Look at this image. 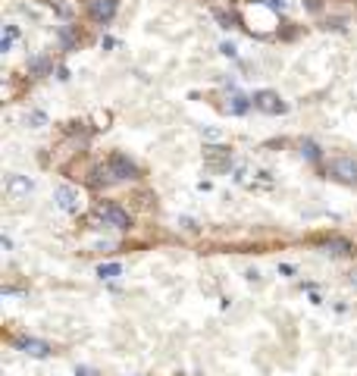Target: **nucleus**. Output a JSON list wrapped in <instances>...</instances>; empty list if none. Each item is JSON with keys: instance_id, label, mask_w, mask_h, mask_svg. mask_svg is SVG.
Wrapping results in <instances>:
<instances>
[{"instance_id": "18", "label": "nucleus", "mask_w": 357, "mask_h": 376, "mask_svg": "<svg viewBox=\"0 0 357 376\" xmlns=\"http://www.w3.org/2000/svg\"><path fill=\"white\" fill-rule=\"evenodd\" d=\"M220 50H222L226 56H235V47H232V44H222V47H220Z\"/></svg>"}, {"instance_id": "13", "label": "nucleus", "mask_w": 357, "mask_h": 376, "mask_svg": "<svg viewBox=\"0 0 357 376\" xmlns=\"http://www.w3.org/2000/svg\"><path fill=\"white\" fill-rule=\"evenodd\" d=\"M204 138H210V141H220V138H222V132H220V128H210V126H207V128H204Z\"/></svg>"}, {"instance_id": "5", "label": "nucleus", "mask_w": 357, "mask_h": 376, "mask_svg": "<svg viewBox=\"0 0 357 376\" xmlns=\"http://www.w3.org/2000/svg\"><path fill=\"white\" fill-rule=\"evenodd\" d=\"M329 172L342 182H357V160L354 157H336L329 163Z\"/></svg>"}, {"instance_id": "8", "label": "nucleus", "mask_w": 357, "mask_h": 376, "mask_svg": "<svg viewBox=\"0 0 357 376\" xmlns=\"http://www.w3.org/2000/svg\"><path fill=\"white\" fill-rule=\"evenodd\" d=\"M116 13V0H94L91 4V16L98 22H110Z\"/></svg>"}, {"instance_id": "9", "label": "nucleus", "mask_w": 357, "mask_h": 376, "mask_svg": "<svg viewBox=\"0 0 357 376\" xmlns=\"http://www.w3.org/2000/svg\"><path fill=\"white\" fill-rule=\"evenodd\" d=\"M50 69H54L50 56H32V60H28V72H32L34 78H44V76H50Z\"/></svg>"}, {"instance_id": "12", "label": "nucleus", "mask_w": 357, "mask_h": 376, "mask_svg": "<svg viewBox=\"0 0 357 376\" xmlns=\"http://www.w3.org/2000/svg\"><path fill=\"white\" fill-rule=\"evenodd\" d=\"M326 251H332V254H348V251H351V244H348V242H342V238H332V242H326Z\"/></svg>"}, {"instance_id": "20", "label": "nucleus", "mask_w": 357, "mask_h": 376, "mask_svg": "<svg viewBox=\"0 0 357 376\" xmlns=\"http://www.w3.org/2000/svg\"><path fill=\"white\" fill-rule=\"evenodd\" d=\"M270 6L272 10H285V0H270Z\"/></svg>"}, {"instance_id": "2", "label": "nucleus", "mask_w": 357, "mask_h": 376, "mask_svg": "<svg viewBox=\"0 0 357 376\" xmlns=\"http://www.w3.org/2000/svg\"><path fill=\"white\" fill-rule=\"evenodd\" d=\"M251 100H254V107H257V110H264V113H272V116L288 110V107H285V104H282V98H279L276 91H257Z\"/></svg>"}, {"instance_id": "6", "label": "nucleus", "mask_w": 357, "mask_h": 376, "mask_svg": "<svg viewBox=\"0 0 357 376\" xmlns=\"http://www.w3.org/2000/svg\"><path fill=\"white\" fill-rule=\"evenodd\" d=\"M32 188H34V182L26 179V176H10L6 179V194L10 198H22V194H28Z\"/></svg>"}, {"instance_id": "17", "label": "nucleus", "mask_w": 357, "mask_h": 376, "mask_svg": "<svg viewBox=\"0 0 357 376\" xmlns=\"http://www.w3.org/2000/svg\"><path fill=\"white\" fill-rule=\"evenodd\" d=\"M10 47H13V38H4V41H0V50H4V54L10 50Z\"/></svg>"}, {"instance_id": "19", "label": "nucleus", "mask_w": 357, "mask_h": 376, "mask_svg": "<svg viewBox=\"0 0 357 376\" xmlns=\"http://www.w3.org/2000/svg\"><path fill=\"white\" fill-rule=\"evenodd\" d=\"M304 150H307V157H310V160H316V148L314 144H304Z\"/></svg>"}, {"instance_id": "3", "label": "nucleus", "mask_w": 357, "mask_h": 376, "mask_svg": "<svg viewBox=\"0 0 357 376\" xmlns=\"http://www.w3.org/2000/svg\"><path fill=\"white\" fill-rule=\"evenodd\" d=\"M106 170H110L113 179H135V176H138V166L126 154H113L110 163H106Z\"/></svg>"}, {"instance_id": "15", "label": "nucleus", "mask_w": 357, "mask_h": 376, "mask_svg": "<svg viewBox=\"0 0 357 376\" xmlns=\"http://www.w3.org/2000/svg\"><path fill=\"white\" fill-rule=\"evenodd\" d=\"M76 376H98V370H91V367H78Z\"/></svg>"}, {"instance_id": "7", "label": "nucleus", "mask_w": 357, "mask_h": 376, "mask_svg": "<svg viewBox=\"0 0 357 376\" xmlns=\"http://www.w3.org/2000/svg\"><path fill=\"white\" fill-rule=\"evenodd\" d=\"M19 351H26L28 358H47V354H50V345L41 342V338H22Z\"/></svg>"}, {"instance_id": "4", "label": "nucleus", "mask_w": 357, "mask_h": 376, "mask_svg": "<svg viewBox=\"0 0 357 376\" xmlns=\"http://www.w3.org/2000/svg\"><path fill=\"white\" fill-rule=\"evenodd\" d=\"M56 207L66 210V214H78V210H82V194L76 192L72 185H60L56 188Z\"/></svg>"}, {"instance_id": "14", "label": "nucleus", "mask_w": 357, "mask_h": 376, "mask_svg": "<svg viewBox=\"0 0 357 376\" xmlns=\"http://www.w3.org/2000/svg\"><path fill=\"white\" fill-rule=\"evenodd\" d=\"M28 122H34V126H44V122H47V116H44V113H32V116H28Z\"/></svg>"}, {"instance_id": "16", "label": "nucleus", "mask_w": 357, "mask_h": 376, "mask_svg": "<svg viewBox=\"0 0 357 376\" xmlns=\"http://www.w3.org/2000/svg\"><path fill=\"white\" fill-rule=\"evenodd\" d=\"M6 38L16 41V38H19V28H16V26H6Z\"/></svg>"}, {"instance_id": "10", "label": "nucleus", "mask_w": 357, "mask_h": 376, "mask_svg": "<svg viewBox=\"0 0 357 376\" xmlns=\"http://www.w3.org/2000/svg\"><path fill=\"white\" fill-rule=\"evenodd\" d=\"M254 100H248L244 94H232L229 98V113H235V116H242V113H248V107H251Z\"/></svg>"}, {"instance_id": "1", "label": "nucleus", "mask_w": 357, "mask_h": 376, "mask_svg": "<svg viewBox=\"0 0 357 376\" xmlns=\"http://www.w3.org/2000/svg\"><path fill=\"white\" fill-rule=\"evenodd\" d=\"M98 214H100V220L106 222V226H113V229H128L132 226V216H128L122 207H116V204H100Z\"/></svg>"}, {"instance_id": "11", "label": "nucleus", "mask_w": 357, "mask_h": 376, "mask_svg": "<svg viewBox=\"0 0 357 376\" xmlns=\"http://www.w3.org/2000/svg\"><path fill=\"white\" fill-rule=\"evenodd\" d=\"M119 273H122V264H100L98 266V276L100 279H116Z\"/></svg>"}]
</instances>
